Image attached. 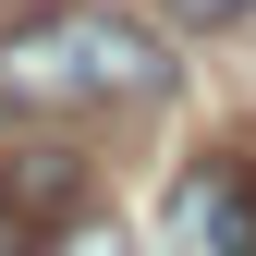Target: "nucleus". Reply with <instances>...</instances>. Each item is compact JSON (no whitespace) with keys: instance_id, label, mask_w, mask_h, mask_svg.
<instances>
[{"instance_id":"20e7f679","label":"nucleus","mask_w":256,"mask_h":256,"mask_svg":"<svg viewBox=\"0 0 256 256\" xmlns=\"http://www.w3.org/2000/svg\"><path fill=\"white\" fill-rule=\"evenodd\" d=\"M49 256H134V244H122V220H61Z\"/></svg>"},{"instance_id":"7ed1b4c3","label":"nucleus","mask_w":256,"mask_h":256,"mask_svg":"<svg viewBox=\"0 0 256 256\" xmlns=\"http://www.w3.org/2000/svg\"><path fill=\"white\" fill-rule=\"evenodd\" d=\"M61 220H86V146H0V256H49Z\"/></svg>"},{"instance_id":"39448f33","label":"nucleus","mask_w":256,"mask_h":256,"mask_svg":"<svg viewBox=\"0 0 256 256\" xmlns=\"http://www.w3.org/2000/svg\"><path fill=\"white\" fill-rule=\"evenodd\" d=\"M171 12H183V24H244L256 0H171Z\"/></svg>"},{"instance_id":"f03ea898","label":"nucleus","mask_w":256,"mask_h":256,"mask_svg":"<svg viewBox=\"0 0 256 256\" xmlns=\"http://www.w3.org/2000/svg\"><path fill=\"white\" fill-rule=\"evenodd\" d=\"M171 256H256V146H196L183 158Z\"/></svg>"},{"instance_id":"f257e3e1","label":"nucleus","mask_w":256,"mask_h":256,"mask_svg":"<svg viewBox=\"0 0 256 256\" xmlns=\"http://www.w3.org/2000/svg\"><path fill=\"white\" fill-rule=\"evenodd\" d=\"M171 98V49L110 0H37L0 24V110L74 122V110H158Z\"/></svg>"}]
</instances>
